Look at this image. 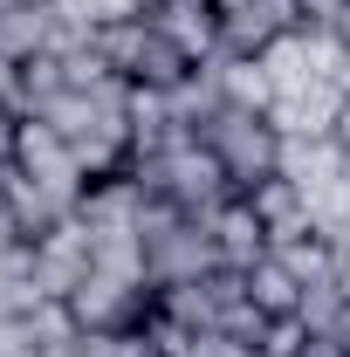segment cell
<instances>
[{
	"label": "cell",
	"mask_w": 350,
	"mask_h": 357,
	"mask_svg": "<svg viewBox=\"0 0 350 357\" xmlns=\"http://www.w3.org/2000/svg\"><path fill=\"white\" fill-rule=\"evenodd\" d=\"M0 199H7V213H14V234H21L28 248H35L42 234H55L62 220H76V206H69L62 192H48L42 178H28L14 158L0 165Z\"/></svg>",
	"instance_id": "obj_5"
},
{
	"label": "cell",
	"mask_w": 350,
	"mask_h": 357,
	"mask_svg": "<svg viewBox=\"0 0 350 357\" xmlns=\"http://www.w3.org/2000/svg\"><path fill=\"white\" fill-rule=\"evenodd\" d=\"M96 268V234L76 220H62L55 234L35 241V255H28V275H35V289H42V303H69L76 289H83V275Z\"/></svg>",
	"instance_id": "obj_3"
},
{
	"label": "cell",
	"mask_w": 350,
	"mask_h": 357,
	"mask_svg": "<svg viewBox=\"0 0 350 357\" xmlns=\"http://www.w3.org/2000/svg\"><path fill=\"white\" fill-rule=\"evenodd\" d=\"M144 21H151L165 42H178L192 62L220 55V7H213V0H151Z\"/></svg>",
	"instance_id": "obj_6"
},
{
	"label": "cell",
	"mask_w": 350,
	"mask_h": 357,
	"mask_svg": "<svg viewBox=\"0 0 350 357\" xmlns=\"http://www.w3.org/2000/svg\"><path fill=\"white\" fill-rule=\"evenodd\" d=\"M248 303L261 316H296V303H303V282L282 268V255H261V261L248 268Z\"/></svg>",
	"instance_id": "obj_10"
},
{
	"label": "cell",
	"mask_w": 350,
	"mask_h": 357,
	"mask_svg": "<svg viewBox=\"0 0 350 357\" xmlns=\"http://www.w3.org/2000/svg\"><path fill=\"white\" fill-rule=\"evenodd\" d=\"M296 357H350V344H344V337H303Z\"/></svg>",
	"instance_id": "obj_14"
},
{
	"label": "cell",
	"mask_w": 350,
	"mask_h": 357,
	"mask_svg": "<svg viewBox=\"0 0 350 357\" xmlns=\"http://www.w3.org/2000/svg\"><path fill=\"white\" fill-rule=\"evenodd\" d=\"M62 357H124V330H76Z\"/></svg>",
	"instance_id": "obj_13"
},
{
	"label": "cell",
	"mask_w": 350,
	"mask_h": 357,
	"mask_svg": "<svg viewBox=\"0 0 350 357\" xmlns=\"http://www.w3.org/2000/svg\"><path fill=\"white\" fill-rule=\"evenodd\" d=\"M213 7H220V14H234V7H248V0H213Z\"/></svg>",
	"instance_id": "obj_15"
},
{
	"label": "cell",
	"mask_w": 350,
	"mask_h": 357,
	"mask_svg": "<svg viewBox=\"0 0 350 357\" xmlns=\"http://www.w3.org/2000/svg\"><path fill=\"white\" fill-rule=\"evenodd\" d=\"M28 7H62V0H28Z\"/></svg>",
	"instance_id": "obj_16"
},
{
	"label": "cell",
	"mask_w": 350,
	"mask_h": 357,
	"mask_svg": "<svg viewBox=\"0 0 350 357\" xmlns=\"http://www.w3.org/2000/svg\"><path fill=\"white\" fill-rule=\"evenodd\" d=\"M248 206H254V220L268 227V248H282V241H296V234H309V199H303V185L289 172H275V178H261V185H248L241 192Z\"/></svg>",
	"instance_id": "obj_7"
},
{
	"label": "cell",
	"mask_w": 350,
	"mask_h": 357,
	"mask_svg": "<svg viewBox=\"0 0 350 357\" xmlns=\"http://www.w3.org/2000/svg\"><path fill=\"white\" fill-rule=\"evenodd\" d=\"M185 351L192 357H261V344H241V337H227V330H192Z\"/></svg>",
	"instance_id": "obj_11"
},
{
	"label": "cell",
	"mask_w": 350,
	"mask_h": 357,
	"mask_svg": "<svg viewBox=\"0 0 350 357\" xmlns=\"http://www.w3.org/2000/svg\"><path fill=\"white\" fill-rule=\"evenodd\" d=\"M303 316H275V323H268V337H261V357H296L303 351Z\"/></svg>",
	"instance_id": "obj_12"
},
{
	"label": "cell",
	"mask_w": 350,
	"mask_h": 357,
	"mask_svg": "<svg viewBox=\"0 0 350 357\" xmlns=\"http://www.w3.org/2000/svg\"><path fill=\"white\" fill-rule=\"evenodd\" d=\"M213 248H220V268H241V275H248V268L261 261L268 255V227L254 220V206H248V199H227V206H220L213 220Z\"/></svg>",
	"instance_id": "obj_9"
},
{
	"label": "cell",
	"mask_w": 350,
	"mask_h": 357,
	"mask_svg": "<svg viewBox=\"0 0 350 357\" xmlns=\"http://www.w3.org/2000/svg\"><path fill=\"white\" fill-rule=\"evenodd\" d=\"M62 48V14L55 7H7L0 14V62H35Z\"/></svg>",
	"instance_id": "obj_8"
},
{
	"label": "cell",
	"mask_w": 350,
	"mask_h": 357,
	"mask_svg": "<svg viewBox=\"0 0 350 357\" xmlns=\"http://www.w3.org/2000/svg\"><path fill=\"white\" fill-rule=\"evenodd\" d=\"M96 55L110 62V76H124L131 89H178L192 76V55L178 42H165L144 14H124V21H103L96 28Z\"/></svg>",
	"instance_id": "obj_2"
},
{
	"label": "cell",
	"mask_w": 350,
	"mask_h": 357,
	"mask_svg": "<svg viewBox=\"0 0 350 357\" xmlns=\"http://www.w3.org/2000/svg\"><path fill=\"white\" fill-rule=\"evenodd\" d=\"M192 137L220 158V172L234 178V192H248V185H261V178L282 172V131H275V117H268V110L220 103V110H213Z\"/></svg>",
	"instance_id": "obj_1"
},
{
	"label": "cell",
	"mask_w": 350,
	"mask_h": 357,
	"mask_svg": "<svg viewBox=\"0 0 350 357\" xmlns=\"http://www.w3.org/2000/svg\"><path fill=\"white\" fill-rule=\"evenodd\" d=\"M14 165H21L28 178H42L48 192H62V199L83 213L89 178H83V165H76V151H69V137H55L42 117H21V137H14Z\"/></svg>",
	"instance_id": "obj_4"
}]
</instances>
